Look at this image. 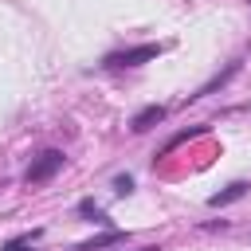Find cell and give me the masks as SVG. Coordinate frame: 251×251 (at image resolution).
Listing matches in <instances>:
<instances>
[{
  "label": "cell",
  "mask_w": 251,
  "mask_h": 251,
  "mask_svg": "<svg viewBox=\"0 0 251 251\" xmlns=\"http://www.w3.org/2000/svg\"><path fill=\"white\" fill-rule=\"evenodd\" d=\"M157 55H161V43H137V47H126V51L106 55L102 63H106V67H114V71H122V67H141V63H153Z\"/></svg>",
  "instance_id": "6da1fadb"
},
{
  "label": "cell",
  "mask_w": 251,
  "mask_h": 251,
  "mask_svg": "<svg viewBox=\"0 0 251 251\" xmlns=\"http://www.w3.org/2000/svg\"><path fill=\"white\" fill-rule=\"evenodd\" d=\"M63 165H67V153H63V149H43V153L27 165V184H47Z\"/></svg>",
  "instance_id": "7a4b0ae2"
},
{
  "label": "cell",
  "mask_w": 251,
  "mask_h": 251,
  "mask_svg": "<svg viewBox=\"0 0 251 251\" xmlns=\"http://www.w3.org/2000/svg\"><path fill=\"white\" fill-rule=\"evenodd\" d=\"M165 114H169V110H165V106H157V102H153V106H141V110L129 118V129H133V133H145V129L161 126V122H165Z\"/></svg>",
  "instance_id": "3957f363"
},
{
  "label": "cell",
  "mask_w": 251,
  "mask_h": 251,
  "mask_svg": "<svg viewBox=\"0 0 251 251\" xmlns=\"http://www.w3.org/2000/svg\"><path fill=\"white\" fill-rule=\"evenodd\" d=\"M247 196V180H231L224 192H212L208 196V208H224V204H235V200H243Z\"/></svg>",
  "instance_id": "277c9868"
},
{
  "label": "cell",
  "mask_w": 251,
  "mask_h": 251,
  "mask_svg": "<svg viewBox=\"0 0 251 251\" xmlns=\"http://www.w3.org/2000/svg\"><path fill=\"white\" fill-rule=\"evenodd\" d=\"M122 239H126V231H106V235H94V239L78 243L75 251H102V247H110V243H122Z\"/></svg>",
  "instance_id": "5b68a950"
},
{
  "label": "cell",
  "mask_w": 251,
  "mask_h": 251,
  "mask_svg": "<svg viewBox=\"0 0 251 251\" xmlns=\"http://www.w3.org/2000/svg\"><path fill=\"white\" fill-rule=\"evenodd\" d=\"M235 71H239V59H235V63H227V71H224V75H216L212 82H204V86H200V90H196L192 98H204V94H212V90H220V86H224V82H227V78H231Z\"/></svg>",
  "instance_id": "8992f818"
},
{
  "label": "cell",
  "mask_w": 251,
  "mask_h": 251,
  "mask_svg": "<svg viewBox=\"0 0 251 251\" xmlns=\"http://www.w3.org/2000/svg\"><path fill=\"white\" fill-rule=\"evenodd\" d=\"M39 235H43L39 227H35V231H24V235H16V239H8V243H4L0 251H27V247H31V243H35Z\"/></svg>",
  "instance_id": "52a82bcc"
},
{
  "label": "cell",
  "mask_w": 251,
  "mask_h": 251,
  "mask_svg": "<svg viewBox=\"0 0 251 251\" xmlns=\"http://www.w3.org/2000/svg\"><path fill=\"white\" fill-rule=\"evenodd\" d=\"M78 212H82V216H90L94 224H106V216H102V208H98L94 200H78Z\"/></svg>",
  "instance_id": "ba28073f"
},
{
  "label": "cell",
  "mask_w": 251,
  "mask_h": 251,
  "mask_svg": "<svg viewBox=\"0 0 251 251\" xmlns=\"http://www.w3.org/2000/svg\"><path fill=\"white\" fill-rule=\"evenodd\" d=\"M114 192H118V196L133 192V176H118V180H114Z\"/></svg>",
  "instance_id": "9c48e42d"
},
{
  "label": "cell",
  "mask_w": 251,
  "mask_h": 251,
  "mask_svg": "<svg viewBox=\"0 0 251 251\" xmlns=\"http://www.w3.org/2000/svg\"><path fill=\"white\" fill-rule=\"evenodd\" d=\"M137 251H161V247H137Z\"/></svg>",
  "instance_id": "30bf717a"
}]
</instances>
